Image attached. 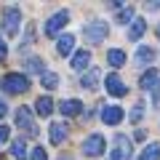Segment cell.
<instances>
[{
    "label": "cell",
    "instance_id": "obj_1",
    "mask_svg": "<svg viewBox=\"0 0 160 160\" xmlns=\"http://www.w3.org/2000/svg\"><path fill=\"white\" fill-rule=\"evenodd\" d=\"M3 88H6L8 93H24L29 88V78L22 72H8L6 78H3Z\"/></svg>",
    "mask_w": 160,
    "mask_h": 160
},
{
    "label": "cell",
    "instance_id": "obj_2",
    "mask_svg": "<svg viewBox=\"0 0 160 160\" xmlns=\"http://www.w3.org/2000/svg\"><path fill=\"white\" fill-rule=\"evenodd\" d=\"M131 152H133L131 139L123 136V133H118V136H115V149H112V155H109V160H131Z\"/></svg>",
    "mask_w": 160,
    "mask_h": 160
},
{
    "label": "cell",
    "instance_id": "obj_3",
    "mask_svg": "<svg viewBox=\"0 0 160 160\" xmlns=\"http://www.w3.org/2000/svg\"><path fill=\"white\" fill-rule=\"evenodd\" d=\"M104 136L102 133H91V136L83 142V155H88V158H99V155H104Z\"/></svg>",
    "mask_w": 160,
    "mask_h": 160
},
{
    "label": "cell",
    "instance_id": "obj_4",
    "mask_svg": "<svg viewBox=\"0 0 160 160\" xmlns=\"http://www.w3.org/2000/svg\"><path fill=\"white\" fill-rule=\"evenodd\" d=\"M16 123H19V128H24V131L29 133V136H38V126H35V120H32L29 107H19L16 109Z\"/></svg>",
    "mask_w": 160,
    "mask_h": 160
},
{
    "label": "cell",
    "instance_id": "obj_5",
    "mask_svg": "<svg viewBox=\"0 0 160 160\" xmlns=\"http://www.w3.org/2000/svg\"><path fill=\"white\" fill-rule=\"evenodd\" d=\"M104 38H107V24L104 22H91L86 27V40L91 43V46H99Z\"/></svg>",
    "mask_w": 160,
    "mask_h": 160
},
{
    "label": "cell",
    "instance_id": "obj_6",
    "mask_svg": "<svg viewBox=\"0 0 160 160\" xmlns=\"http://www.w3.org/2000/svg\"><path fill=\"white\" fill-rule=\"evenodd\" d=\"M19 22H22V11H19V8H8V11L3 13V29H6V35L16 32Z\"/></svg>",
    "mask_w": 160,
    "mask_h": 160
},
{
    "label": "cell",
    "instance_id": "obj_7",
    "mask_svg": "<svg viewBox=\"0 0 160 160\" xmlns=\"http://www.w3.org/2000/svg\"><path fill=\"white\" fill-rule=\"evenodd\" d=\"M67 22H69V11H56V13L46 22V35H56Z\"/></svg>",
    "mask_w": 160,
    "mask_h": 160
},
{
    "label": "cell",
    "instance_id": "obj_8",
    "mask_svg": "<svg viewBox=\"0 0 160 160\" xmlns=\"http://www.w3.org/2000/svg\"><path fill=\"white\" fill-rule=\"evenodd\" d=\"M104 88H107L109 96H126V93H128L126 83H123L118 75H107V80H104Z\"/></svg>",
    "mask_w": 160,
    "mask_h": 160
},
{
    "label": "cell",
    "instance_id": "obj_9",
    "mask_svg": "<svg viewBox=\"0 0 160 160\" xmlns=\"http://www.w3.org/2000/svg\"><path fill=\"white\" fill-rule=\"evenodd\" d=\"M102 120L107 123V126H118L120 120H123V107H118V104L104 107V109H102Z\"/></svg>",
    "mask_w": 160,
    "mask_h": 160
},
{
    "label": "cell",
    "instance_id": "obj_10",
    "mask_svg": "<svg viewBox=\"0 0 160 160\" xmlns=\"http://www.w3.org/2000/svg\"><path fill=\"white\" fill-rule=\"evenodd\" d=\"M99 78H102V72H99V67H91L86 75H83V80H80V86L86 88V91H96L99 86Z\"/></svg>",
    "mask_w": 160,
    "mask_h": 160
},
{
    "label": "cell",
    "instance_id": "obj_11",
    "mask_svg": "<svg viewBox=\"0 0 160 160\" xmlns=\"http://www.w3.org/2000/svg\"><path fill=\"white\" fill-rule=\"evenodd\" d=\"M155 62V51L149 46H142L136 51V56H133V64H136V67H147V64H152Z\"/></svg>",
    "mask_w": 160,
    "mask_h": 160
},
{
    "label": "cell",
    "instance_id": "obj_12",
    "mask_svg": "<svg viewBox=\"0 0 160 160\" xmlns=\"http://www.w3.org/2000/svg\"><path fill=\"white\" fill-rule=\"evenodd\" d=\"M59 109H62V115H67V118H72V115H78L80 109H83V104H80L78 99H64V102L59 104Z\"/></svg>",
    "mask_w": 160,
    "mask_h": 160
},
{
    "label": "cell",
    "instance_id": "obj_13",
    "mask_svg": "<svg viewBox=\"0 0 160 160\" xmlns=\"http://www.w3.org/2000/svg\"><path fill=\"white\" fill-rule=\"evenodd\" d=\"M72 48H75V38H72V35H62V38H59V43H56V51L62 53V56H69V53H72Z\"/></svg>",
    "mask_w": 160,
    "mask_h": 160
},
{
    "label": "cell",
    "instance_id": "obj_14",
    "mask_svg": "<svg viewBox=\"0 0 160 160\" xmlns=\"http://www.w3.org/2000/svg\"><path fill=\"white\" fill-rule=\"evenodd\" d=\"M35 112L43 115V118H48V115L53 112V102H51V96H40L38 102H35Z\"/></svg>",
    "mask_w": 160,
    "mask_h": 160
},
{
    "label": "cell",
    "instance_id": "obj_15",
    "mask_svg": "<svg viewBox=\"0 0 160 160\" xmlns=\"http://www.w3.org/2000/svg\"><path fill=\"white\" fill-rule=\"evenodd\" d=\"M67 139V126L64 123H51V144H62Z\"/></svg>",
    "mask_w": 160,
    "mask_h": 160
},
{
    "label": "cell",
    "instance_id": "obj_16",
    "mask_svg": "<svg viewBox=\"0 0 160 160\" xmlns=\"http://www.w3.org/2000/svg\"><path fill=\"white\" fill-rule=\"evenodd\" d=\"M139 160H160V144L158 142L147 144V147L142 149V155H139Z\"/></svg>",
    "mask_w": 160,
    "mask_h": 160
},
{
    "label": "cell",
    "instance_id": "obj_17",
    "mask_svg": "<svg viewBox=\"0 0 160 160\" xmlns=\"http://www.w3.org/2000/svg\"><path fill=\"white\" fill-rule=\"evenodd\" d=\"M88 64H91V53L88 51H78L72 56V69H86Z\"/></svg>",
    "mask_w": 160,
    "mask_h": 160
},
{
    "label": "cell",
    "instance_id": "obj_18",
    "mask_svg": "<svg viewBox=\"0 0 160 160\" xmlns=\"http://www.w3.org/2000/svg\"><path fill=\"white\" fill-rule=\"evenodd\" d=\"M144 29H147V22H144V19H133L131 22V29H128V38L131 40H139L144 35Z\"/></svg>",
    "mask_w": 160,
    "mask_h": 160
},
{
    "label": "cell",
    "instance_id": "obj_19",
    "mask_svg": "<svg viewBox=\"0 0 160 160\" xmlns=\"http://www.w3.org/2000/svg\"><path fill=\"white\" fill-rule=\"evenodd\" d=\"M107 62L112 64V67H123V64H126V53L120 51V48H112V51H107Z\"/></svg>",
    "mask_w": 160,
    "mask_h": 160
},
{
    "label": "cell",
    "instance_id": "obj_20",
    "mask_svg": "<svg viewBox=\"0 0 160 160\" xmlns=\"http://www.w3.org/2000/svg\"><path fill=\"white\" fill-rule=\"evenodd\" d=\"M155 83H158V69H149V72H144L142 75V80H139V86L142 88H155Z\"/></svg>",
    "mask_w": 160,
    "mask_h": 160
},
{
    "label": "cell",
    "instance_id": "obj_21",
    "mask_svg": "<svg viewBox=\"0 0 160 160\" xmlns=\"http://www.w3.org/2000/svg\"><path fill=\"white\" fill-rule=\"evenodd\" d=\"M11 152H13V158L16 160H24L27 158V144H24V139H16V142H13V147H11Z\"/></svg>",
    "mask_w": 160,
    "mask_h": 160
},
{
    "label": "cell",
    "instance_id": "obj_22",
    "mask_svg": "<svg viewBox=\"0 0 160 160\" xmlns=\"http://www.w3.org/2000/svg\"><path fill=\"white\" fill-rule=\"evenodd\" d=\"M40 83H43L46 88H56V86H59V75H53V72H43V75H40Z\"/></svg>",
    "mask_w": 160,
    "mask_h": 160
},
{
    "label": "cell",
    "instance_id": "obj_23",
    "mask_svg": "<svg viewBox=\"0 0 160 160\" xmlns=\"http://www.w3.org/2000/svg\"><path fill=\"white\" fill-rule=\"evenodd\" d=\"M131 19H133V8H120V11H118V22L120 24L131 22Z\"/></svg>",
    "mask_w": 160,
    "mask_h": 160
},
{
    "label": "cell",
    "instance_id": "obj_24",
    "mask_svg": "<svg viewBox=\"0 0 160 160\" xmlns=\"http://www.w3.org/2000/svg\"><path fill=\"white\" fill-rule=\"evenodd\" d=\"M142 115H144V104H142V102H139V104H136V107H133V109H131V123H139V120H142Z\"/></svg>",
    "mask_w": 160,
    "mask_h": 160
},
{
    "label": "cell",
    "instance_id": "obj_25",
    "mask_svg": "<svg viewBox=\"0 0 160 160\" xmlns=\"http://www.w3.org/2000/svg\"><path fill=\"white\" fill-rule=\"evenodd\" d=\"M27 69H29V72H43V62H40V59H29Z\"/></svg>",
    "mask_w": 160,
    "mask_h": 160
},
{
    "label": "cell",
    "instance_id": "obj_26",
    "mask_svg": "<svg viewBox=\"0 0 160 160\" xmlns=\"http://www.w3.org/2000/svg\"><path fill=\"white\" fill-rule=\"evenodd\" d=\"M29 158H32V160H48V155H46V149H43V147H35L32 152H29Z\"/></svg>",
    "mask_w": 160,
    "mask_h": 160
},
{
    "label": "cell",
    "instance_id": "obj_27",
    "mask_svg": "<svg viewBox=\"0 0 160 160\" xmlns=\"http://www.w3.org/2000/svg\"><path fill=\"white\" fill-rule=\"evenodd\" d=\"M8 136H11V128H8V126H0V142H8Z\"/></svg>",
    "mask_w": 160,
    "mask_h": 160
},
{
    "label": "cell",
    "instance_id": "obj_28",
    "mask_svg": "<svg viewBox=\"0 0 160 160\" xmlns=\"http://www.w3.org/2000/svg\"><path fill=\"white\" fill-rule=\"evenodd\" d=\"M6 53H8V48H6V43H3V38H0V62H6Z\"/></svg>",
    "mask_w": 160,
    "mask_h": 160
},
{
    "label": "cell",
    "instance_id": "obj_29",
    "mask_svg": "<svg viewBox=\"0 0 160 160\" xmlns=\"http://www.w3.org/2000/svg\"><path fill=\"white\" fill-rule=\"evenodd\" d=\"M3 115H6V102L0 99V118H3Z\"/></svg>",
    "mask_w": 160,
    "mask_h": 160
},
{
    "label": "cell",
    "instance_id": "obj_30",
    "mask_svg": "<svg viewBox=\"0 0 160 160\" xmlns=\"http://www.w3.org/2000/svg\"><path fill=\"white\" fill-rule=\"evenodd\" d=\"M59 160H72V158H67V155H64V158H59Z\"/></svg>",
    "mask_w": 160,
    "mask_h": 160
},
{
    "label": "cell",
    "instance_id": "obj_31",
    "mask_svg": "<svg viewBox=\"0 0 160 160\" xmlns=\"http://www.w3.org/2000/svg\"><path fill=\"white\" fill-rule=\"evenodd\" d=\"M158 38H160V24H158Z\"/></svg>",
    "mask_w": 160,
    "mask_h": 160
}]
</instances>
